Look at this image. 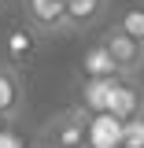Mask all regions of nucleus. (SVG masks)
Segmentation results:
<instances>
[{
    "label": "nucleus",
    "instance_id": "obj_1",
    "mask_svg": "<svg viewBox=\"0 0 144 148\" xmlns=\"http://www.w3.org/2000/svg\"><path fill=\"white\" fill-rule=\"evenodd\" d=\"M89 122H92V115L78 104V108L63 111L52 126L44 130V141L52 148H89Z\"/></svg>",
    "mask_w": 144,
    "mask_h": 148
},
{
    "label": "nucleus",
    "instance_id": "obj_2",
    "mask_svg": "<svg viewBox=\"0 0 144 148\" xmlns=\"http://www.w3.org/2000/svg\"><path fill=\"white\" fill-rule=\"evenodd\" d=\"M26 11V26L33 34L59 37L67 34V0H22Z\"/></svg>",
    "mask_w": 144,
    "mask_h": 148
},
{
    "label": "nucleus",
    "instance_id": "obj_3",
    "mask_svg": "<svg viewBox=\"0 0 144 148\" xmlns=\"http://www.w3.org/2000/svg\"><path fill=\"white\" fill-rule=\"evenodd\" d=\"M104 45H107L111 59H115V71L122 74V78H137V74L144 71V45L133 41L129 34H122L118 26L104 37Z\"/></svg>",
    "mask_w": 144,
    "mask_h": 148
},
{
    "label": "nucleus",
    "instance_id": "obj_4",
    "mask_svg": "<svg viewBox=\"0 0 144 148\" xmlns=\"http://www.w3.org/2000/svg\"><path fill=\"white\" fill-rule=\"evenodd\" d=\"M107 115H115L118 122H133L144 115V89L137 85V78H115L107 96Z\"/></svg>",
    "mask_w": 144,
    "mask_h": 148
},
{
    "label": "nucleus",
    "instance_id": "obj_5",
    "mask_svg": "<svg viewBox=\"0 0 144 148\" xmlns=\"http://www.w3.org/2000/svg\"><path fill=\"white\" fill-rule=\"evenodd\" d=\"M107 15V0H67V34L92 30Z\"/></svg>",
    "mask_w": 144,
    "mask_h": 148
},
{
    "label": "nucleus",
    "instance_id": "obj_6",
    "mask_svg": "<svg viewBox=\"0 0 144 148\" xmlns=\"http://www.w3.org/2000/svg\"><path fill=\"white\" fill-rule=\"evenodd\" d=\"M22 82H18V74L8 67V63H0V115L11 122L22 115Z\"/></svg>",
    "mask_w": 144,
    "mask_h": 148
},
{
    "label": "nucleus",
    "instance_id": "obj_7",
    "mask_svg": "<svg viewBox=\"0 0 144 148\" xmlns=\"http://www.w3.org/2000/svg\"><path fill=\"white\" fill-rule=\"evenodd\" d=\"M81 74H85V78H122V74L115 71V59H111V52H107V45H104V41H96V45L85 48Z\"/></svg>",
    "mask_w": 144,
    "mask_h": 148
},
{
    "label": "nucleus",
    "instance_id": "obj_8",
    "mask_svg": "<svg viewBox=\"0 0 144 148\" xmlns=\"http://www.w3.org/2000/svg\"><path fill=\"white\" fill-rule=\"evenodd\" d=\"M111 85H115V78H85V89H81V108L89 111V115L107 111Z\"/></svg>",
    "mask_w": 144,
    "mask_h": 148
},
{
    "label": "nucleus",
    "instance_id": "obj_9",
    "mask_svg": "<svg viewBox=\"0 0 144 148\" xmlns=\"http://www.w3.org/2000/svg\"><path fill=\"white\" fill-rule=\"evenodd\" d=\"M122 34H129L133 41H141L144 45V0L141 4H126L122 11H118V22H115Z\"/></svg>",
    "mask_w": 144,
    "mask_h": 148
},
{
    "label": "nucleus",
    "instance_id": "obj_10",
    "mask_svg": "<svg viewBox=\"0 0 144 148\" xmlns=\"http://www.w3.org/2000/svg\"><path fill=\"white\" fill-rule=\"evenodd\" d=\"M122 148H144V115L133 122H122Z\"/></svg>",
    "mask_w": 144,
    "mask_h": 148
},
{
    "label": "nucleus",
    "instance_id": "obj_11",
    "mask_svg": "<svg viewBox=\"0 0 144 148\" xmlns=\"http://www.w3.org/2000/svg\"><path fill=\"white\" fill-rule=\"evenodd\" d=\"M0 148H26V145H22L18 133H11V130L4 126V130H0Z\"/></svg>",
    "mask_w": 144,
    "mask_h": 148
},
{
    "label": "nucleus",
    "instance_id": "obj_12",
    "mask_svg": "<svg viewBox=\"0 0 144 148\" xmlns=\"http://www.w3.org/2000/svg\"><path fill=\"white\" fill-rule=\"evenodd\" d=\"M4 126H8V119H4V115H0V130H4Z\"/></svg>",
    "mask_w": 144,
    "mask_h": 148
},
{
    "label": "nucleus",
    "instance_id": "obj_13",
    "mask_svg": "<svg viewBox=\"0 0 144 148\" xmlns=\"http://www.w3.org/2000/svg\"><path fill=\"white\" fill-rule=\"evenodd\" d=\"M0 8H4V0H0Z\"/></svg>",
    "mask_w": 144,
    "mask_h": 148
}]
</instances>
